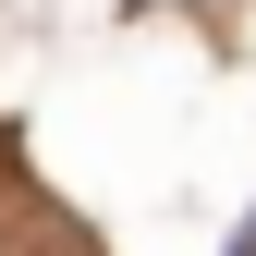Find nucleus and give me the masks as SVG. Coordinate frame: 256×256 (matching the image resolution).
<instances>
[{
  "label": "nucleus",
  "mask_w": 256,
  "mask_h": 256,
  "mask_svg": "<svg viewBox=\"0 0 256 256\" xmlns=\"http://www.w3.org/2000/svg\"><path fill=\"white\" fill-rule=\"evenodd\" d=\"M232 256H256V220H244V232H232Z\"/></svg>",
  "instance_id": "nucleus-1"
}]
</instances>
